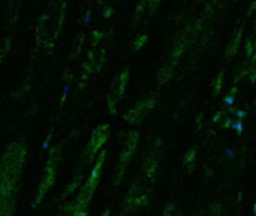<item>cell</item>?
I'll return each mask as SVG.
<instances>
[{"mask_svg": "<svg viewBox=\"0 0 256 216\" xmlns=\"http://www.w3.org/2000/svg\"><path fill=\"white\" fill-rule=\"evenodd\" d=\"M232 128H234L235 130H237L239 133H241V131H242V124H241L240 121H239V123H234V124H232Z\"/></svg>", "mask_w": 256, "mask_h": 216, "instance_id": "cell-1", "label": "cell"}, {"mask_svg": "<svg viewBox=\"0 0 256 216\" xmlns=\"http://www.w3.org/2000/svg\"><path fill=\"white\" fill-rule=\"evenodd\" d=\"M226 156L229 157V158H232V157L235 156V151H234V149H227V151H226Z\"/></svg>", "mask_w": 256, "mask_h": 216, "instance_id": "cell-2", "label": "cell"}, {"mask_svg": "<svg viewBox=\"0 0 256 216\" xmlns=\"http://www.w3.org/2000/svg\"><path fill=\"white\" fill-rule=\"evenodd\" d=\"M244 114H245V112H244L242 110H239L237 112H236V115H237L239 118H242V116H244Z\"/></svg>", "mask_w": 256, "mask_h": 216, "instance_id": "cell-3", "label": "cell"}, {"mask_svg": "<svg viewBox=\"0 0 256 216\" xmlns=\"http://www.w3.org/2000/svg\"><path fill=\"white\" fill-rule=\"evenodd\" d=\"M232 102H234V101H232V97H227L226 99V104L227 105H232Z\"/></svg>", "mask_w": 256, "mask_h": 216, "instance_id": "cell-4", "label": "cell"}, {"mask_svg": "<svg viewBox=\"0 0 256 216\" xmlns=\"http://www.w3.org/2000/svg\"><path fill=\"white\" fill-rule=\"evenodd\" d=\"M48 148V142H44L43 143V149H47Z\"/></svg>", "mask_w": 256, "mask_h": 216, "instance_id": "cell-5", "label": "cell"}, {"mask_svg": "<svg viewBox=\"0 0 256 216\" xmlns=\"http://www.w3.org/2000/svg\"><path fill=\"white\" fill-rule=\"evenodd\" d=\"M88 19H90V14H87V17L85 18V22H88Z\"/></svg>", "mask_w": 256, "mask_h": 216, "instance_id": "cell-6", "label": "cell"}, {"mask_svg": "<svg viewBox=\"0 0 256 216\" xmlns=\"http://www.w3.org/2000/svg\"><path fill=\"white\" fill-rule=\"evenodd\" d=\"M254 214L256 215V205H255V207H254Z\"/></svg>", "mask_w": 256, "mask_h": 216, "instance_id": "cell-7", "label": "cell"}]
</instances>
